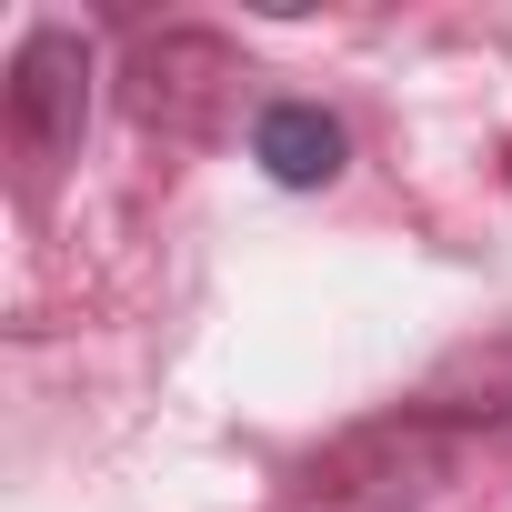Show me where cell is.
<instances>
[{
  "label": "cell",
  "mask_w": 512,
  "mask_h": 512,
  "mask_svg": "<svg viewBox=\"0 0 512 512\" xmlns=\"http://www.w3.org/2000/svg\"><path fill=\"white\" fill-rule=\"evenodd\" d=\"M472 432H482V412H462V402H402V412H372V422L332 432V442L292 472L282 502H292V512H422V502L462 472Z\"/></svg>",
  "instance_id": "1"
},
{
  "label": "cell",
  "mask_w": 512,
  "mask_h": 512,
  "mask_svg": "<svg viewBox=\"0 0 512 512\" xmlns=\"http://www.w3.org/2000/svg\"><path fill=\"white\" fill-rule=\"evenodd\" d=\"M91 81H101L91 31H71V21L21 31L11 81H0V111H11V151H21L31 171H61V161L81 151V131H91Z\"/></svg>",
  "instance_id": "2"
},
{
  "label": "cell",
  "mask_w": 512,
  "mask_h": 512,
  "mask_svg": "<svg viewBox=\"0 0 512 512\" xmlns=\"http://www.w3.org/2000/svg\"><path fill=\"white\" fill-rule=\"evenodd\" d=\"M231 81V51L211 41V31H161V41H141L131 51V111L151 121V131H211V91Z\"/></svg>",
  "instance_id": "3"
},
{
  "label": "cell",
  "mask_w": 512,
  "mask_h": 512,
  "mask_svg": "<svg viewBox=\"0 0 512 512\" xmlns=\"http://www.w3.org/2000/svg\"><path fill=\"white\" fill-rule=\"evenodd\" d=\"M251 161H262L282 191H332L342 161H352V131L322 101H262L251 111Z\"/></svg>",
  "instance_id": "4"
}]
</instances>
